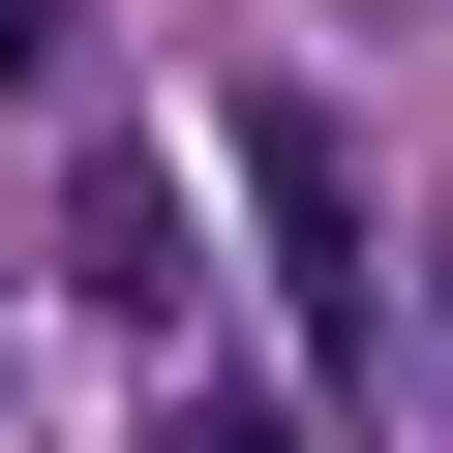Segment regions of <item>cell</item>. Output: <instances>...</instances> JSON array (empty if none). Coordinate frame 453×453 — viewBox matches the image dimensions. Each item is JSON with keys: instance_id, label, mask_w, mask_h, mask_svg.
Instances as JSON below:
<instances>
[{"instance_id": "obj_1", "label": "cell", "mask_w": 453, "mask_h": 453, "mask_svg": "<svg viewBox=\"0 0 453 453\" xmlns=\"http://www.w3.org/2000/svg\"><path fill=\"white\" fill-rule=\"evenodd\" d=\"M211 151H242V211H273V303H303V363H363V303H393L363 121H333V91H211Z\"/></svg>"}, {"instance_id": "obj_2", "label": "cell", "mask_w": 453, "mask_h": 453, "mask_svg": "<svg viewBox=\"0 0 453 453\" xmlns=\"http://www.w3.org/2000/svg\"><path fill=\"white\" fill-rule=\"evenodd\" d=\"M61 303L181 333V181H151V151H91V181H61Z\"/></svg>"}, {"instance_id": "obj_4", "label": "cell", "mask_w": 453, "mask_h": 453, "mask_svg": "<svg viewBox=\"0 0 453 453\" xmlns=\"http://www.w3.org/2000/svg\"><path fill=\"white\" fill-rule=\"evenodd\" d=\"M0 91H61V0H0Z\"/></svg>"}, {"instance_id": "obj_3", "label": "cell", "mask_w": 453, "mask_h": 453, "mask_svg": "<svg viewBox=\"0 0 453 453\" xmlns=\"http://www.w3.org/2000/svg\"><path fill=\"white\" fill-rule=\"evenodd\" d=\"M181 453H303V423H273V393H181Z\"/></svg>"}]
</instances>
